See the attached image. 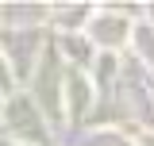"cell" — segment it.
I'll return each instance as SVG.
<instances>
[{
    "instance_id": "1",
    "label": "cell",
    "mask_w": 154,
    "mask_h": 146,
    "mask_svg": "<svg viewBox=\"0 0 154 146\" xmlns=\"http://www.w3.org/2000/svg\"><path fill=\"white\" fill-rule=\"evenodd\" d=\"M96 38L100 42H119L123 38V19H100L96 23Z\"/></svg>"
}]
</instances>
